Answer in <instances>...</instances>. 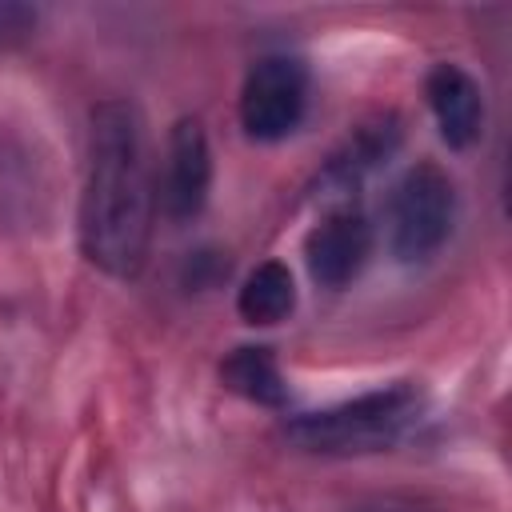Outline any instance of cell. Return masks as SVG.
<instances>
[{
    "label": "cell",
    "mask_w": 512,
    "mask_h": 512,
    "mask_svg": "<svg viewBox=\"0 0 512 512\" xmlns=\"http://www.w3.org/2000/svg\"><path fill=\"white\" fill-rule=\"evenodd\" d=\"M156 216V188L148 172L144 120L132 100H104L92 108L88 132V176L80 196V248L84 256L116 276H140L148 260Z\"/></svg>",
    "instance_id": "obj_1"
},
{
    "label": "cell",
    "mask_w": 512,
    "mask_h": 512,
    "mask_svg": "<svg viewBox=\"0 0 512 512\" xmlns=\"http://www.w3.org/2000/svg\"><path fill=\"white\" fill-rule=\"evenodd\" d=\"M420 416V392L412 384H388L324 412H304L284 424V436L320 456H360L392 448Z\"/></svg>",
    "instance_id": "obj_2"
},
{
    "label": "cell",
    "mask_w": 512,
    "mask_h": 512,
    "mask_svg": "<svg viewBox=\"0 0 512 512\" xmlns=\"http://www.w3.org/2000/svg\"><path fill=\"white\" fill-rule=\"evenodd\" d=\"M452 224H456V188L448 172L428 160L412 164L396 180L388 200V236L396 260L416 264L436 256L452 236Z\"/></svg>",
    "instance_id": "obj_3"
},
{
    "label": "cell",
    "mask_w": 512,
    "mask_h": 512,
    "mask_svg": "<svg viewBox=\"0 0 512 512\" xmlns=\"http://www.w3.org/2000/svg\"><path fill=\"white\" fill-rule=\"evenodd\" d=\"M308 108V68L296 56L272 52L252 64L240 88V124L252 140H284Z\"/></svg>",
    "instance_id": "obj_4"
},
{
    "label": "cell",
    "mask_w": 512,
    "mask_h": 512,
    "mask_svg": "<svg viewBox=\"0 0 512 512\" xmlns=\"http://www.w3.org/2000/svg\"><path fill=\"white\" fill-rule=\"evenodd\" d=\"M212 188V152H208V132L196 116H184L168 132L164 148V176L156 204L168 220H192Z\"/></svg>",
    "instance_id": "obj_5"
},
{
    "label": "cell",
    "mask_w": 512,
    "mask_h": 512,
    "mask_svg": "<svg viewBox=\"0 0 512 512\" xmlns=\"http://www.w3.org/2000/svg\"><path fill=\"white\" fill-rule=\"evenodd\" d=\"M372 256V224L360 208L344 204L332 208L304 240V264L308 276L320 288H344L352 284Z\"/></svg>",
    "instance_id": "obj_6"
},
{
    "label": "cell",
    "mask_w": 512,
    "mask_h": 512,
    "mask_svg": "<svg viewBox=\"0 0 512 512\" xmlns=\"http://www.w3.org/2000/svg\"><path fill=\"white\" fill-rule=\"evenodd\" d=\"M424 96H428V108H432L436 128L448 148L476 144V136L484 128V96H480V84L464 68L436 64L424 80Z\"/></svg>",
    "instance_id": "obj_7"
},
{
    "label": "cell",
    "mask_w": 512,
    "mask_h": 512,
    "mask_svg": "<svg viewBox=\"0 0 512 512\" xmlns=\"http://www.w3.org/2000/svg\"><path fill=\"white\" fill-rule=\"evenodd\" d=\"M296 308V284H292V272L280 264V260H264L248 272L240 296H236V312L248 320V324H280L288 312Z\"/></svg>",
    "instance_id": "obj_8"
},
{
    "label": "cell",
    "mask_w": 512,
    "mask_h": 512,
    "mask_svg": "<svg viewBox=\"0 0 512 512\" xmlns=\"http://www.w3.org/2000/svg\"><path fill=\"white\" fill-rule=\"evenodd\" d=\"M220 376H224V384H228L232 392H240V396L252 400V404L280 408V404L288 400V384H284V376H280V368H276L272 348H252V344H244V348L228 352V360L220 364Z\"/></svg>",
    "instance_id": "obj_9"
},
{
    "label": "cell",
    "mask_w": 512,
    "mask_h": 512,
    "mask_svg": "<svg viewBox=\"0 0 512 512\" xmlns=\"http://www.w3.org/2000/svg\"><path fill=\"white\" fill-rule=\"evenodd\" d=\"M396 136H400V132H396V120H392V116L356 128V136L344 144V152H336V156L328 160L324 180H332V184H340V188L356 184L368 168H376V164L396 148Z\"/></svg>",
    "instance_id": "obj_10"
},
{
    "label": "cell",
    "mask_w": 512,
    "mask_h": 512,
    "mask_svg": "<svg viewBox=\"0 0 512 512\" xmlns=\"http://www.w3.org/2000/svg\"><path fill=\"white\" fill-rule=\"evenodd\" d=\"M32 32H36V8H28V4H12V0H0V52L20 48Z\"/></svg>",
    "instance_id": "obj_11"
},
{
    "label": "cell",
    "mask_w": 512,
    "mask_h": 512,
    "mask_svg": "<svg viewBox=\"0 0 512 512\" xmlns=\"http://www.w3.org/2000/svg\"><path fill=\"white\" fill-rule=\"evenodd\" d=\"M348 512H436L420 500H408V496H372V500H360L352 504Z\"/></svg>",
    "instance_id": "obj_12"
}]
</instances>
